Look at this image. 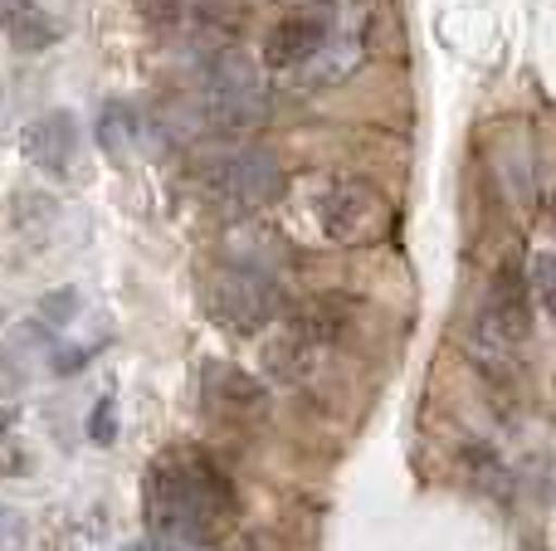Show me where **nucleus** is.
<instances>
[{
	"mask_svg": "<svg viewBox=\"0 0 556 551\" xmlns=\"http://www.w3.org/2000/svg\"><path fill=\"white\" fill-rule=\"evenodd\" d=\"M123 551H195V547H176V542H162V537H142V542H132Z\"/></svg>",
	"mask_w": 556,
	"mask_h": 551,
	"instance_id": "6ab92c4d",
	"label": "nucleus"
},
{
	"mask_svg": "<svg viewBox=\"0 0 556 551\" xmlns=\"http://www.w3.org/2000/svg\"><path fill=\"white\" fill-rule=\"evenodd\" d=\"M528 293H532V303H542V312L556 322V249H538L528 259Z\"/></svg>",
	"mask_w": 556,
	"mask_h": 551,
	"instance_id": "ddd939ff",
	"label": "nucleus"
},
{
	"mask_svg": "<svg viewBox=\"0 0 556 551\" xmlns=\"http://www.w3.org/2000/svg\"><path fill=\"white\" fill-rule=\"evenodd\" d=\"M10 425H15V415H10V410H5V406H0V439H5V435H10Z\"/></svg>",
	"mask_w": 556,
	"mask_h": 551,
	"instance_id": "aec40b11",
	"label": "nucleus"
},
{
	"mask_svg": "<svg viewBox=\"0 0 556 551\" xmlns=\"http://www.w3.org/2000/svg\"><path fill=\"white\" fill-rule=\"evenodd\" d=\"M137 137V113L132 103H123V98H108L103 107H98V146L103 152H127V142Z\"/></svg>",
	"mask_w": 556,
	"mask_h": 551,
	"instance_id": "f8f14e48",
	"label": "nucleus"
},
{
	"mask_svg": "<svg viewBox=\"0 0 556 551\" xmlns=\"http://www.w3.org/2000/svg\"><path fill=\"white\" fill-rule=\"evenodd\" d=\"M25 542H29L25 513L10 508V503H0V551H25Z\"/></svg>",
	"mask_w": 556,
	"mask_h": 551,
	"instance_id": "4468645a",
	"label": "nucleus"
},
{
	"mask_svg": "<svg viewBox=\"0 0 556 551\" xmlns=\"http://www.w3.org/2000/svg\"><path fill=\"white\" fill-rule=\"evenodd\" d=\"M74 312H78V293H74V289H59V293H49V298L39 303V318L54 322V328H64Z\"/></svg>",
	"mask_w": 556,
	"mask_h": 551,
	"instance_id": "dca6fc26",
	"label": "nucleus"
},
{
	"mask_svg": "<svg viewBox=\"0 0 556 551\" xmlns=\"http://www.w3.org/2000/svg\"><path fill=\"white\" fill-rule=\"evenodd\" d=\"M332 20H337V5L303 10V15H283L269 29V39H264V64L283 68V74L307 68L317 59V49L327 44V35H332Z\"/></svg>",
	"mask_w": 556,
	"mask_h": 551,
	"instance_id": "0eeeda50",
	"label": "nucleus"
},
{
	"mask_svg": "<svg viewBox=\"0 0 556 551\" xmlns=\"http://www.w3.org/2000/svg\"><path fill=\"white\" fill-rule=\"evenodd\" d=\"M362 54H366V15L337 5V20H332V35H327V44L317 49L313 64L298 68L293 78L303 88H332V84H342V78L352 74L356 64H362Z\"/></svg>",
	"mask_w": 556,
	"mask_h": 551,
	"instance_id": "6e6552de",
	"label": "nucleus"
},
{
	"mask_svg": "<svg viewBox=\"0 0 556 551\" xmlns=\"http://www.w3.org/2000/svg\"><path fill=\"white\" fill-rule=\"evenodd\" d=\"M205 298H211L215 322H225L230 332H244V337L274 328L278 312H283V289L260 264H225V269H215Z\"/></svg>",
	"mask_w": 556,
	"mask_h": 551,
	"instance_id": "39448f33",
	"label": "nucleus"
},
{
	"mask_svg": "<svg viewBox=\"0 0 556 551\" xmlns=\"http://www.w3.org/2000/svg\"><path fill=\"white\" fill-rule=\"evenodd\" d=\"M240 513L235 484L211 454L181 445L162 449L142 478V517L147 533L176 547H205Z\"/></svg>",
	"mask_w": 556,
	"mask_h": 551,
	"instance_id": "f257e3e1",
	"label": "nucleus"
},
{
	"mask_svg": "<svg viewBox=\"0 0 556 551\" xmlns=\"http://www.w3.org/2000/svg\"><path fill=\"white\" fill-rule=\"evenodd\" d=\"M88 439L93 445H113L117 439V400L113 396H103L93 406V420H88Z\"/></svg>",
	"mask_w": 556,
	"mask_h": 551,
	"instance_id": "2eb2a0df",
	"label": "nucleus"
},
{
	"mask_svg": "<svg viewBox=\"0 0 556 551\" xmlns=\"http://www.w3.org/2000/svg\"><path fill=\"white\" fill-rule=\"evenodd\" d=\"M205 406L220 410V415L254 420L264 410V386L250 371L230 367V361H211V367H205Z\"/></svg>",
	"mask_w": 556,
	"mask_h": 551,
	"instance_id": "9d476101",
	"label": "nucleus"
},
{
	"mask_svg": "<svg viewBox=\"0 0 556 551\" xmlns=\"http://www.w3.org/2000/svg\"><path fill=\"white\" fill-rule=\"evenodd\" d=\"M20 390H25V367H20V357L0 342V400L20 396Z\"/></svg>",
	"mask_w": 556,
	"mask_h": 551,
	"instance_id": "f3484780",
	"label": "nucleus"
},
{
	"mask_svg": "<svg viewBox=\"0 0 556 551\" xmlns=\"http://www.w3.org/2000/svg\"><path fill=\"white\" fill-rule=\"evenodd\" d=\"M25 469V449H15L10 439H0V474H20Z\"/></svg>",
	"mask_w": 556,
	"mask_h": 551,
	"instance_id": "a211bd4d",
	"label": "nucleus"
},
{
	"mask_svg": "<svg viewBox=\"0 0 556 551\" xmlns=\"http://www.w3.org/2000/svg\"><path fill=\"white\" fill-rule=\"evenodd\" d=\"M313 220L323 230V240L356 249V244L381 240L386 225H391V210H386L376 185L356 181V176H332L313 195Z\"/></svg>",
	"mask_w": 556,
	"mask_h": 551,
	"instance_id": "7ed1b4c3",
	"label": "nucleus"
},
{
	"mask_svg": "<svg viewBox=\"0 0 556 551\" xmlns=\"http://www.w3.org/2000/svg\"><path fill=\"white\" fill-rule=\"evenodd\" d=\"M20 152L35 171L45 176H68L78 162V123L64 107H49V113L29 117L25 132H20Z\"/></svg>",
	"mask_w": 556,
	"mask_h": 551,
	"instance_id": "1a4fd4ad",
	"label": "nucleus"
},
{
	"mask_svg": "<svg viewBox=\"0 0 556 551\" xmlns=\"http://www.w3.org/2000/svg\"><path fill=\"white\" fill-rule=\"evenodd\" d=\"M205 191L230 210H269L288 191V171L269 146H230L205 166Z\"/></svg>",
	"mask_w": 556,
	"mask_h": 551,
	"instance_id": "20e7f679",
	"label": "nucleus"
},
{
	"mask_svg": "<svg viewBox=\"0 0 556 551\" xmlns=\"http://www.w3.org/2000/svg\"><path fill=\"white\" fill-rule=\"evenodd\" d=\"M201 113L215 132L240 137L269 117V84L264 68L240 44H220L201 64Z\"/></svg>",
	"mask_w": 556,
	"mask_h": 551,
	"instance_id": "f03ea898",
	"label": "nucleus"
},
{
	"mask_svg": "<svg viewBox=\"0 0 556 551\" xmlns=\"http://www.w3.org/2000/svg\"><path fill=\"white\" fill-rule=\"evenodd\" d=\"M532 337V293H528V273L522 269H503L493 279L489 298L479 308V322H473V342L479 351H493V357H513L522 351V342Z\"/></svg>",
	"mask_w": 556,
	"mask_h": 551,
	"instance_id": "423d86ee",
	"label": "nucleus"
},
{
	"mask_svg": "<svg viewBox=\"0 0 556 551\" xmlns=\"http://www.w3.org/2000/svg\"><path fill=\"white\" fill-rule=\"evenodd\" d=\"M0 29H5L25 54L29 49L54 44V20H49L35 0H0Z\"/></svg>",
	"mask_w": 556,
	"mask_h": 551,
	"instance_id": "9b49d317",
	"label": "nucleus"
}]
</instances>
